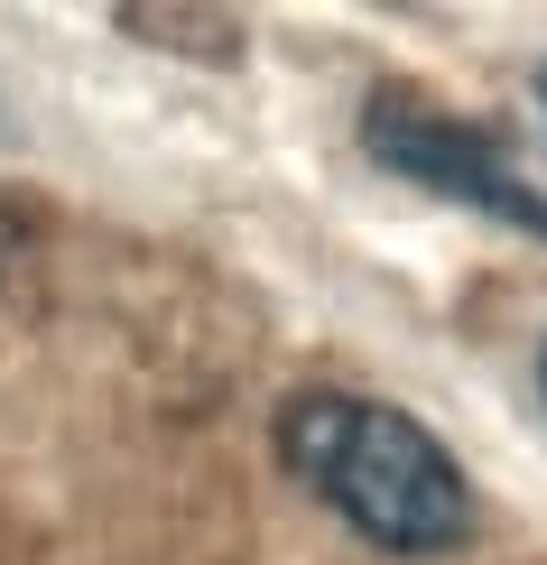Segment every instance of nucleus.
<instances>
[{
    "label": "nucleus",
    "mask_w": 547,
    "mask_h": 565,
    "mask_svg": "<svg viewBox=\"0 0 547 565\" xmlns=\"http://www.w3.org/2000/svg\"><path fill=\"white\" fill-rule=\"evenodd\" d=\"M278 463L380 556H445L473 537V482L436 427L362 390H297L278 408Z\"/></svg>",
    "instance_id": "obj_1"
},
{
    "label": "nucleus",
    "mask_w": 547,
    "mask_h": 565,
    "mask_svg": "<svg viewBox=\"0 0 547 565\" xmlns=\"http://www.w3.org/2000/svg\"><path fill=\"white\" fill-rule=\"evenodd\" d=\"M362 149H371L390 177L427 185V195L473 204V214H492V223H511V232H529V242H547V185H529V177L502 158V139L473 130V121H455V111L427 103V93L380 84L371 103H362Z\"/></svg>",
    "instance_id": "obj_2"
},
{
    "label": "nucleus",
    "mask_w": 547,
    "mask_h": 565,
    "mask_svg": "<svg viewBox=\"0 0 547 565\" xmlns=\"http://www.w3.org/2000/svg\"><path fill=\"white\" fill-rule=\"evenodd\" d=\"M10 242H19V232H10V214H0V269H10Z\"/></svg>",
    "instance_id": "obj_3"
},
{
    "label": "nucleus",
    "mask_w": 547,
    "mask_h": 565,
    "mask_svg": "<svg viewBox=\"0 0 547 565\" xmlns=\"http://www.w3.org/2000/svg\"><path fill=\"white\" fill-rule=\"evenodd\" d=\"M538 111H547V65H538Z\"/></svg>",
    "instance_id": "obj_4"
},
{
    "label": "nucleus",
    "mask_w": 547,
    "mask_h": 565,
    "mask_svg": "<svg viewBox=\"0 0 547 565\" xmlns=\"http://www.w3.org/2000/svg\"><path fill=\"white\" fill-rule=\"evenodd\" d=\"M538 390H547V352H538Z\"/></svg>",
    "instance_id": "obj_5"
}]
</instances>
